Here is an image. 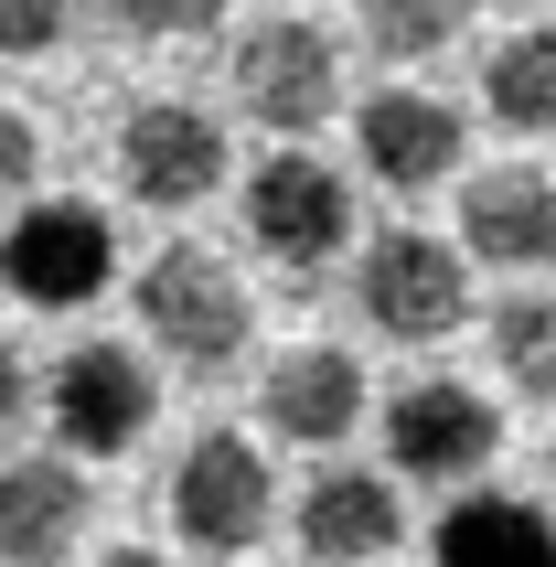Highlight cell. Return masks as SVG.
Masks as SVG:
<instances>
[{
  "instance_id": "1",
  "label": "cell",
  "mask_w": 556,
  "mask_h": 567,
  "mask_svg": "<svg viewBox=\"0 0 556 567\" xmlns=\"http://www.w3.org/2000/svg\"><path fill=\"white\" fill-rule=\"evenodd\" d=\"M140 332H151L172 364H193V375H225V364L257 343V300H247V279H236V257L161 247L151 268H140Z\"/></svg>"
},
{
  "instance_id": "2",
  "label": "cell",
  "mask_w": 556,
  "mask_h": 567,
  "mask_svg": "<svg viewBox=\"0 0 556 567\" xmlns=\"http://www.w3.org/2000/svg\"><path fill=\"white\" fill-rule=\"evenodd\" d=\"M353 300L385 343H450L471 321V247L450 236H418V225H385L353 268Z\"/></svg>"
},
{
  "instance_id": "3",
  "label": "cell",
  "mask_w": 556,
  "mask_h": 567,
  "mask_svg": "<svg viewBox=\"0 0 556 567\" xmlns=\"http://www.w3.org/2000/svg\"><path fill=\"white\" fill-rule=\"evenodd\" d=\"M172 525H183L193 557H247V546L278 525L268 450L236 440V429H204V440L172 461Z\"/></svg>"
},
{
  "instance_id": "4",
  "label": "cell",
  "mask_w": 556,
  "mask_h": 567,
  "mask_svg": "<svg viewBox=\"0 0 556 567\" xmlns=\"http://www.w3.org/2000/svg\"><path fill=\"white\" fill-rule=\"evenodd\" d=\"M119 268V236L96 204H22V215L0 225V289L22 300V311H86L96 289Z\"/></svg>"
},
{
  "instance_id": "5",
  "label": "cell",
  "mask_w": 556,
  "mask_h": 567,
  "mask_svg": "<svg viewBox=\"0 0 556 567\" xmlns=\"http://www.w3.org/2000/svg\"><path fill=\"white\" fill-rule=\"evenodd\" d=\"M236 107L278 140H310V128L342 107V54L332 32L300 22V11H268L257 32H236Z\"/></svg>"
},
{
  "instance_id": "6",
  "label": "cell",
  "mask_w": 556,
  "mask_h": 567,
  "mask_svg": "<svg viewBox=\"0 0 556 567\" xmlns=\"http://www.w3.org/2000/svg\"><path fill=\"white\" fill-rule=\"evenodd\" d=\"M493 450H503V417L482 385L461 375H418L385 396V461H397L406 482H439V493H461V482L493 472Z\"/></svg>"
},
{
  "instance_id": "7",
  "label": "cell",
  "mask_w": 556,
  "mask_h": 567,
  "mask_svg": "<svg viewBox=\"0 0 556 567\" xmlns=\"http://www.w3.org/2000/svg\"><path fill=\"white\" fill-rule=\"evenodd\" d=\"M247 236L289 279H310V268H332L353 247V183H342L332 161H310V151H268L247 172Z\"/></svg>"
},
{
  "instance_id": "8",
  "label": "cell",
  "mask_w": 556,
  "mask_h": 567,
  "mask_svg": "<svg viewBox=\"0 0 556 567\" xmlns=\"http://www.w3.org/2000/svg\"><path fill=\"white\" fill-rule=\"evenodd\" d=\"M119 183L161 215H183L204 193L225 183V118L215 107H183V96H151V107H128L119 128Z\"/></svg>"
},
{
  "instance_id": "9",
  "label": "cell",
  "mask_w": 556,
  "mask_h": 567,
  "mask_svg": "<svg viewBox=\"0 0 556 567\" xmlns=\"http://www.w3.org/2000/svg\"><path fill=\"white\" fill-rule=\"evenodd\" d=\"M43 408H54V440L64 450L107 461V450H128L140 429H151L161 385H151V364H140L128 343H75L54 364V385H43Z\"/></svg>"
},
{
  "instance_id": "10",
  "label": "cell",
  "mask_w": 556,
  "mask_h": 567,
  "mask_svg": "<svg viewBox=\"0 0 556 567\" xmlns=\"http://www.w3.org/2000/svg\"><path fill=\"white\" fill-rule=\"evenodd\" d=\"M461 107L450 96H418V86H385L364 96V118H353V151H364V172L385 193H439L450 172H461Z\"/></svg>"
},
{
  "instance_id": "11",
  "label": "cell",
  "mask_w": 556,
  "mask_h": 567,
  "mask_svg": "<svg viewBox=\"0 0 556 567\" xmlns=\"http://www.w3.org/2000/svg\"><path fill=\"white\" fill-rule=\"evenodd\" d=\"M86 525H96V493L64 450L0 461V567H64Z\"/></svg>"
},
{
  "instance_id": "12",
  "label": "cell",
  "mask_w": 556,
  "mask_h": 567,
  "mask_svg": "<svg viewBox=\"0 0 556 567\" xmlns=\"http://www.w3.org/2000/svg\"><path fill=\"white\" fill-rule=\"evenodd\" d=\"M461 247L482 268H556V183L535 161H493L461 183Z\"/></svg>"
},
{
  "instance_id": "13",
  "label": "cell",
  "mask_w": 556,
  "mask_h": 567,
  "mask_svg": "<svg viewBox=\"0 0 556 567\" xmlns=\"http://www.w3.org/2000/svg\"><path fill=\"white\" fill-rule=\"evenodd\" d=\"M406 546V504L385 472H310L300 493V557L310 567H374Z\"/></svg>"
},
{
  "instance_id": "14",
  "label": "cell",
  "mask_w": 556,
  "mask_h": 567,
  "mask_svg": "<svg viewBox=\"0 0 556 567\" xmlns=\"http://www.w3.org/2000/svg\"><path fill=\"white\" fill-rule=\"evenodd\" d=\"M257 417H268V440H300V450L353 440V417H364V364H353V353H332V343L278 353L268 385H257Z\"/></svg>"
},
{
  "instance_id": "15",
  "label": "cell",
  "mask_w": 556,
  "mask_h": 567,
  "mask_svg": "<svg viewBox=\"0 0 556 567\" xmlns=\"http://www.w3.org/2000/svg\"><path fill=\"white\" fill-rule=\"evenodd\" d=\"M439 567H556V514L525 504V493H450L439 514Z\"/></svg>"
},
{
  "instance_id": "16",
  "label": "cell",
  "mask_w": 556,
  "mask_h": 567,
  "mask_svg": "<svg viewBox=\"0 0 556 567\" xmlns=\"http://www.w3.org/2000/svg\"><path fill=\"white\" fill-rule=\"evenodd\" d=\"M482 107L514 140H556V22H525L482 54Z\"/></svg>"
},
{
  "instance_id": "17",
  "label": "cell",
  "mask_w": 556,
  "mask_h": 567,
  "mask_svg": "<svg viewBox=\"0 0 556 567\" xmlns=\"http://www.w3.org/2000/svg\"><path fill=\"white\" fill-rule=\"evenodd\" d=\"M493 364L514 396H535V408H556V289H514L493 311Z\"/></svg>"
},
{
  "instance_id": "18",
  "label": "cell",
  "mask_w": 556,
  "mask_h": 567,
  "mask_svg": "<svg viewBox=\"0 0 556 567\" xmlns=\"http://www.w3.org/2000/svg\"><path fill=\"white\" fill-rule=\"evenodd\" d=\"M461 22H471V0H364V43H374L385 64L450 54V43H461Z\"/></svg>"
},
{
  "instance_id": "19",
  "label": "cell",
  "mask_w": 556,
  "mask_h": 567,
  "mask_svg": "<svg viewBox=\"0 0 556 567\" xmlns=\"http://www.w3.org/2000/svg\"><path fill=\"white\" fill-rule=\"evenodd\" d=\"M64 22H75V0H0V54L22 64V54H54Z\"/></svg>"
},
{
  "instance_id": "20",
  "label": "cell",
  "mask_w": 556,
  "mask_h": 567,
  "mask_svg": "<svg viewBox=\"0 0 556 567\" xmlns=\"http://www.w3.org/2000/svg\"><path fill=\"white\" fill-rule=\"evenodd\" d=\"M107 11H119L128 32H204L225 0H107Z\"/></svg>"
},
{
  "instance_id": "21",
  "label": "cell",
  "mask_w": 556,
  "mask_h": 567,
  "mask_svg": "<svg viewBox=\"0 0 556 567\" xmlns=\"http://www.w3.org/2000/svg\"><path fill=\"white\" fill-rule=\"evenodd\" d=\"M22 183H32V118L0 96V204H22Z\"/></svg>"
},
{
  "instance_id": "22",
  "label": "cell",
  "mask_w": 556,
  "mask_h": 567,
  "mask_svg": "<svg viewBox=\"0 0 556 567\" xmlns=\"http://www.w3.org/2000/svg\"><path fill=\"white\" fill-rule=\"evenodd\" d=\"M32 408V375H22V343H11V332H0V429H11V417Z\"/></svg>"
},
{
  "instance_id": "23",
  "label": "cell",
  "mask_w": 556,
  "mask_h": 567,
  "mask_svg": "<svg viewBox=\"0 0 556 567\" xmlns=\"http://www.w3.org/2000/svg\"><path fill=\"white\" fill-rule=\"evenodd\" d=\"M96 567H172V557H151V546H119V557H96Z\"/></svg>"
}]
</instances>
